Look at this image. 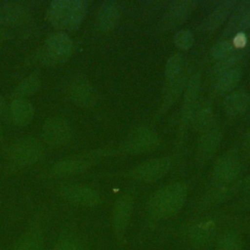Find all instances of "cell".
<instances>
[{
    "instance_id": "4fadbf2b",
    "label": "cell",
    "mask_w": 250,
    "mask_h": 250,
    "mask_svg": "<svg viewBox=\"0 0 250 250\" xmlns=\"http://www.w3.org/2000/svg\"><path fill=\"white\" fill-rule=\"evenodd\" d=\"M240 172V162L232 153L220 157L213 167V179L216 184L224 186L230 184Z\"/></svg>"
},
{
    "instance_id": "7c38bea8",
    "label": "cell",
    "mask_w": 250,
    "mask_h": 250,
    "mask_svg": "<svg viewBox=\"0 0 250 250\" xmlns=\"http://www.w3.org/2000/svg\"><path fill=\"white\" fill-rule=\"evenodd\" d=\"M200 86L201 75L199 72H195L189 77L185 87L184 103L181 109V120L183 124H189L191 121V118L196 110Z\"/></svg>"
},
{
    "instance_id": "d6986e66",
    "label": "cell",
    "mask_w": 250,
    "mask_h": 250,
    "mask_svg": "<svg viewBox=\"0 0 250 250\" xmlns=\"http://www.w3.org/2000/svg\"><path fill=\"white\" fill-rule=\"evenodd\" d=\"M250 29V0L237 2L230 17L226 33L229 34L234 30L244 32Z\"/></svg>"
},
{
    "instance_id": "1f68e13d",
    "label": "cell",
    "mask_w": 250,
    "mask_h": 250,
    "mask_svg": "<svg viewBox=\"0 0 250 250\" xmlns=\"http://www.w3.org/2000/svg\"><path fill=\"white\" fill-rule=\"evenodd\" d=\"M173 42L178 49L188 51L193 46L194 35L189 29H181L174 35Z\"/></svg>"
},
{
    "instance_id": "f546056e",
    "label": "cell",
    "mask_w": 250,
    "mask_h": 250,
    "mask_svg": "<svg viewBox=\"0 0 250 250\" xmlns=\"http://www.w3.org/2000/svg\"><path fill=\"white\" fill-rule=\"evenodd\" d=\"M234 52L235 48L233 47L231 40H221L212 46L210 50V56L218 62L229 57Z\"/></svg>"
},
{
    "instance_id": "7402d4cb",
    "label": "cell",
    "mask_w": 250,
    "mask_h": 250,
    "mask_svg": "<svg viewBox=\"0 0 250 250\" xmlns=\"http://www.w3.org/2000/svg\"><path fill=\"white\" fill-rule=\"evenodd\" d=\"M250 97L243 91H236L226 97L223 103L224 110L229 116L242 114L249 106Z\"/></svg>"
},
{
    "instance_id": "e0dca14e",
    "label": "cell",
    "mask_w": 250,
    "mask_h": 250,
    "mask_svg": "<svg viewBox=\"0 0 250 250\" xmlns=\"http://www.w3.org/2000/svg\"><path fill=\"white\" fill-rule=\"evenodd\" d=\"M236 4V0H225L217 5L204 21L202 24L203 30L208 33H213L218 30L227 19L230 17Z\"/></svg>"
},
{
    "instance_id": "ffe728a7",
    "label": "cell",
    "mask_w": 250,
    "mask_h": 250,
    "mask_svg": "<svg viewBox=\"0 0 250 250\" xmlns=\"http://www.w3.org/2000/svg\"><path fill=\"white\" fill-rule=\"evenodd\" d=\"M186 87V76L181 74L179 77L174 79L173 81L167 82L165 87L161 104L159 106V112L164 113L171 108V106L175 104L178 98L183 93Z\"/></svg>"
},
{
    "instance_id": "44dd1931",
    "label": "cell",
    "mask_w": 250,
    "mask_h": 250,
    "mask_svg": "<svg viewBox=\"0 0 250 250\" xmlns=\"http://www.w3.org/2000/svg\"><path fill=\"white\" fill-rule=\"evenodd\" d=\"M34 115L33 105L25 99H14L10 104V118L18 126L27 125Z\"/></svg>"
},
{
    "instance_id": "5bb4252c",
    "label": "cell",
    "mask_w": 250,
    "mask_h": 250,
    "mask_svg": "<svg viewBox=\"0 0 250 250\" xmlns=\"http://www.w3.org/2000/svg\"><path fill=\"white\" fill-rule=\"evenodd\" d=\"M134 199L130 193H125L121 195L115 202L112 214V222L115 235L119 240L122 239L130 218L133 212Z\"/></svg>"
},
{
    "instance_id": "d6a6232c",
    "label": "cell",
    "mask_w": 250,
    "mask_h": 250,
    "mask_svg": "<svg viewBox=\"0 0 250 250\" xmlns=\"http://www.w3.org/2000/svg\"><path fill=\"white\" fill-rule=\"evenodd\" d=\"M54 250H84V248L73 238H63L56 244Z\"/></svg>"
},
{
    "instance_id": "4316f807",
    "label": "cell",
    "mask_w": 250,
    "mask_h": 250,
    "mask_svg": "<svg viewBox=\"0 0 250 250\" xmlns=\"http://www.w3.org/2000/svg\"><path fill=\"white\" fill-rule=\"evenodd\" d=\"M183 65V58L180 54L176 53L168 58L164 67V79L166 83L173 81L182 74Z\"/></svg>"
},
{
    "instance_id": "7a4b0ae2",
    "label": "cell",
    "mask_w": 250,
    "mask_h": 250,
    "mask_svg": "<svg viewBox=\"0 0 250 250\" xmlns=\"http://www.w3.org/2000/svg\"><path fill=\"white\" fill-rule=\"evenodd\" d=\"M88 12L84 0H53L46 11L48 21L61 31H71L80 26Z\"/></svg>"
},
{
    "instance_id": "3957f363",
    "label": "cell",
    "mask_w": 250,
    "mask_h": 250,
    "mask_svg": "<svg viewBox=\"0 0 250 250\" xmlns=\"http://www.w3.org/2000/svg\"><path fill=\"white\" fill-rule=\"evenodd\" d=\"M42 143L34 137H23L11 146L8 152V166L18 170L35 163L43 154Z\"/></svg>"
},
{
    "instance_id": "277c9868",
    "label": "cell",
    "mask_w": 250,
    "mask_h": 250,
    "mask_svg": "<svg viewBox=\"0 0 250 250\" xmlns=\"http://www.w3.org/2000/svg\"><path fill=\"white\" fill-rule=\"evenodd\" d=\"M73 42L64 31H57L49 35L39 53L42 63L54 65L65 62L72 53Z\"/></svg>"
},
{
    "instance_id": "30bf717a",
    "label": "cell",
    "mask_w": 250,
    "mask_h": 250,
    "mask_svg": "<svg viewBox=\"0 0 250 250\" xmlns=\"http://www.w3.org/2000/svg\"><path fill=\"white\" fill-rule=\"evenodd\" d=\"M196 2L193 0H175L169 4L164 12L160 25L164 30H172L181 25L194 10Z\"/></svg>"
},
{
    "instance_id": "6da1fadb",
    "label": "cell",
    "mask_w": 250,
    "mask_h": 250,
    "mask_svg": "<svg viewBox=\"0 0 250 250\" xmlns=\"http://www.w3.org/2000/svg\"><path fill=\"white\" fill-rule=\"evenodd\" d=\"M188 188L184 183H173L163 187L152 194L147 203V212L156 220L176 215L185 205Z\"/></svg>"
},
{
    "instance_id": "5b68a950",
    "label": "cell",
    "mask_w": 250,
    "mask_h": 250,
    "mask_svg": "<svg viewBox=\"0 0 250 250\" xmlns=\"http://www.w3.org/2000/svg\"><path fill=\"white\" fill-rule=\"evenodd\" d=\"M160 142V137L154 130L148 127H139L125 137L120 150L131 155L148 153L155 150Z\"/></svg>"
},
{
    "instance_id": "83f0119b",
    "label": "cell",
    "mask_w": 250,
    "mask_h": 250,
    "mask_svg": "<svg viewBox=\"0 0 250 250\" xmlns=\"http://www.w3.org/2000/svg\"><path fill=\"white\" fill-rule=\"evenodd\" d=\"M14 250H43L41 234L37 230H30L20 239Z\"/></svg>"
},
{
    "instance_id": "4dcf8cb0",
    "label": "cell",
    "mask_w": 250,
    "mask_h": 250,
    "mask_svg": "<svg viewBox=\"0 0 250 250\" xmlns=\"http://www.w3.org/2000/svg\"><path fill=\"white\" fill-rule=\"evenodd\" d=\"M241 58H242V53L235 51L234 53H232L229 57L218 61L217 63L214 65V68H213L214 74L216 76H219L220 74H222V73H224V72H226L229 69H232V68L236 67L235 64L241 60Z\"/></svg>"
},
{
    "instance_id": "52a82bcc",
    "label": "cell",
    "mask_w": 250,
    "mask_h": 250,
    "mask_svg": "<svg viewBox=\"0 0 250 250\" xmlns=\"http://www.w3.org/2000/svg\"><path fill=\"white\" fill-rule=\"evenodd\" d=\"M172 166L169 157H155L142 162L129 171V176L137 181L151 183L164 177Z\"/></svg>"
},
{
    "instance_id": "603a6c76",
    "label": "cell",
    "mask_w": 250,
    "mask_h": 250,
    "mask_svg": "<svg viewBox=\"0 0 250 250\" xmlns=\"http://www.w3.org/2000/svg\"><path fill=\"white\" fill-rule=\"evenodd\" d=\"M242 70L238 67L229 69L219 76L214 83V89L219 94H226L230 92L241 80Z\"/></svg>"
},
{
    "instance_id": "9c48e42d",
    "label": "cell",
    "mask_w": 250,
    "mask_h": 250,
    "mask_svg": "<svg viewBox=\"0 0 250 250\" xmlns=\"http://www.w3.org/2000/svg\"><path fill=\"white\" fill-rule=\"evenodd\" d=\"M67 95L73 104L81 107H92L97 101L96 91L92 83L80 75L73 77L68 82Z\"/></svg>"
},
{
    "instance_id": "8992f818",
    "label": "cell",
    "mask_w": 250,
    "mask_h": 250,
    "mask_svg": "<svg viewBox=\"0 0 250 250\" xmlns=\"http://www.w3.org/2000/svg\"><path fill=\"white\" fill-rule=\"evenodd\" d=\"M108 154L109 152L105 149H95L83 154L69 156L57 162L50 170V174L53 176H67L82 173Z\"/></svg>"
},
{
    "instance_id": "8fae6325",
    "label": "cell",
    "mask_w": 250,
    "mask_h": 250,
    "mask_svg": "<svg viewBox=\"0 0 250 250\" xmlns=\"http://www.w3.org/2000/svg\"><path fill=\"white\" fill-rule=\"evenodd\" d=\"M222 140V132L217 124L200 133L196 146V160L200 163L209 161L216 153Z\"/></svg>"
},
{
    "instance_id": "2e32d148",
    "label": "cell",
    "mask_w": 250,
    "mask_h": 250,
    "mask_svg": "<svg viewBox=\"0 0 250 250\" xmlns=\"http://www.w3.org/2000/svg\"><path fill=\"white\" fill-rule=\"evenodd\" d=\"M61 195L67 201L86 207H93L100 203L99 193L86 186L71 185L61 188Z\"/></svg>"
},
{
    "instance_id": "d590c367",
    "label": "cell",
    "mask_w": 250,
    "mask_h": 250,
    "mask_svg": "<svg viewBox=\"0 0 250 250\" xmlns=\"http://www.w3.org/2000/svg\"><path fill=\"white\" fill-rule=\"evenodd\" d=\"M246 141H247L248 145L250 146V129L248 130V132H247V134H246Z\"/></svg>"
},
{
    "instance_id": "cb8c5ba5",
    "label": "cell",
    "mask_w": 250,
    "mask_h": 250,
    "mask_svg": "<svg viewBox=\"0 0 250 250\" xmlns=\"http://www.w3.org/2000/svg\"><path fill=\"white\" fill-rule=\"evenodd\" d=\"M190 123L192 124L193 128L199 132H202L216 124L211 106L205 104L199 108H196Z\"/></svg>"
},
{
    "instance_id": "484cf974",
    "label": "cell",
    "mask_w": 250,
    "mask_h": 250,
    "mask_svg": "<svg viewBox=\"0 0 250 250\" xmlns=\"http://www.w3.org/2000/svg\"><path fill=\"white\" fill-rule=\"evenodd\" d=\"M214 229L209 223H201L194 226L189 232L191 243L196 246H202L207 244L213 236Z\"/></svg>"
},
{
    "instance_id": "ba28073f",
    "label": "cell",
    "mask_w": 250,
    "mask_h": 250,
    "mask_svg": "<svg viewBox=\"0 0 250 250\" xmlns=\"http://www.w3.org/2000/svg\"><path fill=\"white\" fill-rule=\"evenodd\" d=\"M69 123L62 117H50L42 126V137L52 146H62L71 139Z\"/></svg>"
},
{
    "instance_id": "8d00e7d4",
    "label": "cell",
    "mask_w": 250,
    "mask_h": 250,
    "mask_svg": "<svg viewBox=\"0 0 250 250\" xmlns=\"http://www.w3.org/2000/svg\"><path fill=\"white\" fill-rule=\"evenodd\" d=\"M2 38H3V30L0 29V39H2Z\"/></svg>"
},
{
    "instance_id": "d4e9b609",
    "label": "cell",
    "mask_w": 250,
    "mask_h": 250,
    "mask_svg": "<svg viewBox=\"0 0 250 250\" xmlns=\"http://www.w3.org/2000/svg\"><path fill=\"white\" fill-rule=\"evenodd\" d=\"M40 88V79L36 74H30L21 81L13 91L14 99H24L34 94Z\"/></svg>"
},
{
    "instance_id": "9a60e30c",
    "label": "cell",
    "mask_w": 250,
    "mask_h": 250,
    "mask_svg": "<svg viewBox=\"0 0 250 250\" xmlns=\"http://www.w3.org/2000/svg\"><path fill=\"white\" fill-rule=\"evenodd\" d=\"M121 18V9L119 4L113 0H105L100 4L95 16L96 27L108 32L114 29Z\"/></svg>"
},
{
    "instance_id": "836d02e7",
    "label": "cell",
    "mask_w": 250,
    "mask_h": 250,
    "mask_svg": "<svg viewBox=\"0 0 250 250\" xmlns=\"http://www.w3.org/2000/svg\"><path fill=\"white\" fill-rule=\"evenodd\" d=\"M231 42H232V45L235 49L243 48L246 45V42H247L245 33L244 32H237L235 34V36L233 37V39L231 40Z\"/></svg>"
},
{
    "instance_id": "e575fe53",
    "label": "cell",
    "mask_w": 250,
    "mask_h": 250,
    "mask_svg": "<svg viewBox=\"0 0 250 250\" xmlns=\"http://www.w3.org/2000/svg\"><path fill=\"white\" fill-rule=\"evenodd\" d=\"M0 117H10V106L8 107L5 100L0 95Z\"/></svg>"
},
{
    "instance_id": "f1b7e54d",
    "label": "cell",
    "mask_w": 250,
    "mask_h": 250,
    "mask_svg": "<svg viewBox=\"0 0 250 250\" xmlns=\"http://www.w3.org/2000/svg\"><path fill=\"white\" fill-rule=\"evenodd\" d=\"M241 245V237L234 231L225 232L217 241L218 250H240Z\"/></svg>"
},
{
    "instance_id": "ac0fdd59",
    "label": "cell",
    "mask_w": 250,
    "mask_h": 250,
    "mask_svg": "<svg viewBox=\"0 0 250 250\" xmlns=\"http://www.w3.org/2000/svg\"><path fill=\"white\" fill-rule=\"evenodd\" d=\"M30 14L28 9L21 3H6L0 6V23L18 26L25 22Z\"/></svg>"
}]
</instances>
